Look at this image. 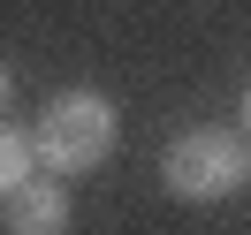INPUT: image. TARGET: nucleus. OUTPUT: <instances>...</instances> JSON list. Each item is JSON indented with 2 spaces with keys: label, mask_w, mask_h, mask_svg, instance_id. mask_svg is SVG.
Returning a JSON list of instances; mask_svg holds the SVG:
<instances>
[{
  "label": "nucleus",
  "mask_w": 251,
  "mask_h": 235,
  "mask_svg": "<svg viewBox=\"0 0 251 235\" xmlns=\"http://www.w3.org/2000/svg\"><path fill=\"white\" fill-rule=\"evenodd\" d=\"M160 182L183 205H221L251 182V144L236 129H190V137H175L160 152Z\"/></svg>",
  "instance_id": "1"
},
{
  "label": "nucleus",
  "mask_w": 251,
  "mask_h": 235,
  "mask_svg": "<svg viewBox=\"0 0 251 235\" xmlns=\"http://www.w3.org/2000/svg\"><path fill=\"white\" fill-rule=\"evenodd\" d=\"M114 107L99 91H61V99H46V114H38V129H31V144H38V167H53V174H92L99 159L114 152Z\"/></svg>",
  "instance_id": "2"
},
{
  "label": "nucleus",
  "mask_w": 251,
  "mask_h": 235,
  "mask_svg": "<svg viewBox=\"0 0 251 235\" xmlns=\"http://www.w3.org/2000/svg\"><path fill=\"white\" fill-rule=\"evenodd\" d=\"M0 205H8V228L16 235H61L69 228V174H53V167L46 174H23Z\"/></svg>",
  "instance_id": "3"
},
{
  "label": "nucleus",
  "mask_w": 251,
  "mask_h": 235,
  "mask_svg": "<svg viewBox=\"0 0 251 235\" xmlns=\"http://www.w3.org/2000/svg\"><path fill=\"white\" fill-rule=\"evenodd\" d=\"M31 167H38V144H31V129H16V122H8V129H0V197H8V190H16Z\"/></svg>",
  "instance_id": "4"
},
{
  "label": "nucleus",
  "mask_w": 251,
  "mask_h": 235,
  "mask_svg": "<svg viewBox=\"0 0 251 235\" xmlns=\"http://www.w3.org/2000/svg\"><path fill=\"white\" fill-rule=\"evenodd\" d=\"M8 99H16V84H8V61H0V114H8Z\"/></svg>",
  "instance_id": "5"
},
{
  "label": "nucleus",
  "mask_w": 251,
  "mask_h": 235,
  "mask_svg": "<svg viewBox=\"0 0 251 235\" xmlns=\"http://www.w3.org/2000/svg\"><path fill=\"white\" fill-rule=\"evenodd\" d=\"M244 129H251V84H244Z\"/></svg>",
  "instance_id": "6"
}]
</instances>
